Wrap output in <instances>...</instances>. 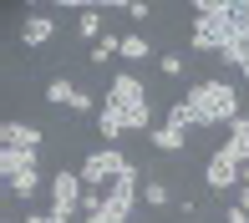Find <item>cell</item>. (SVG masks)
<instances>
[{
	"mask_svg": "<svg viewBox=\"0 0 249 223\" xmlns=\"http://www.w3.org/2000/svg\"><path fill=\"white\" fill-rule=\"evenodd\" d=\"M82 198H87V183H82V173H71V167L51 173V213H61V218H76V213H82Z\"/></svg>",
	"mask_w": 249,
	"mask_h": 223,
	"instance_id": "cell-5",
	"label": "cell"
},
{
	"mask_svg": "<svg viewBox=\"0 0 249 223\" xmlns=\"http://www.w3.org/2000/svg\"><path fill=\"white\" fill-rule=\"evenodd\" d=\"M138 198H142V167L132 162L127 173L117 177V183L102 193V203L97 208H87V223H132V213H138Z\"/></svg>",
	"mask_w": 249,
	"mask_h": 223,
	"instance_id": "cell-3",
	"label": "cell"
},
{
	"mask_svg": "<svg viewBox=\"0 0 249 223\" xmlns=\"http://www.w3.org/2000/svg\"><path fill=\"white\" fill-rule=\"evenodd\" d=\"M229 5H234V20H239V26L249 31V0H229Z\"/></svg>",
	"mask_w": 249,
	"mask_h": 223,
	"instance_id": "cell-20",
	"label": "cell"
},
{
	"mask_svg": "<svg viewBox=\"0 0 249 223\" xmlns=\"http://www.w3.org/2000/svg\"><path fill=\"white\" fill-rule=\"evenodd\" d=\"M142 203L148 208H168V183L163 177H142Z\"/></svg>",
	"mask_w": 249,
	"mask_h": 223,
	"instance_id": "cell-15",
	"label": "cell"
},
{
	"mask_svg": "<svg viewBox=\"0 0 249 223\" xmlns=\"http://www.w3.org/2000/svg\"><path fill=\"white\" fill-rule=\"evenodd\" d=\"M5 223H26V218H5Z\"/></svg>",
	"mask_w": 249,
	"mask_h": 223,
	"instance_id": "cell-25",
	"label": "cell"
},
{
	"mask_svg": "<svg viewBox=\"0 0 249 223\" xmlns=\"http://www.w3.org/2000/svg\"><path fill=\"white\" fill-rule=\"evenodd\" d=\"M71 96H76V86L66 81V76H51V81H46V102L51 107H71Z\"/></svg>",
	"mask_w": 249,
	"mask_h": 223,
	"instance_id": "cell-14",
	"label": "cell"
},
{
	"mask_svg": "<svg viewBox=\"0 0 249 223\" xmlns=\"http://www.w3.org/2000/svg\"><path fill=\"white\" fill-rule=\"evenodd\" d=\"M46 41H56V10H31L26 20H20V46H46Z\"/></svg>",
	"mask_w": 249,
	"mask_h": 223,
	"instance_id": "cell-7",
	"label": "cell"
},
{
	"mask_svg": "<svg viewBox=\"0 0 249 223\" xmlns=\"http://www.w3.org/2000/svg\"><path fill=\"white\" fill-rule=\"evenodd\" d=\"M224 223H249V213H244L239 203H229V208H224Z\"/></svg>",
	"mask_w": 249,
	"mask_h": 223,
	"instance_id": "cell-21",
	"label": "cell"
},
{
	"mask_svg": "<svg viewBox=\"0 0 249 223\" xmlns=\"http://www.w3.org/2000/svg\"><path fill=\"white\" fill-rule=\"evenodd\" d=\"M244 183H249V167H244Z\"/></svg>",
	"mask_w": 249,
	"mask_h": 223,
	"instance_id": "cell-26",
	"label": "cell"
},
{
	"mask_svg": "<svg viewBox=\"0 0 249 223\" xmlns=\"http://www.w3.org/2000/svg\"><path fill=\"white\" fill-rule=\"evenodd\" d=\"M0 147H36L41 152V132L31 122H5L0 127Z\"/></svg>",
	"mask_w": 249,
	"mask_h": 223,
	"instance_id": "cell-9",
	"label": "cell"
},
{
	"mask_svg": "<svg viewBox=\"0 0 249 223\" xmlns=\"http://www.w3.org/2000/svg\"><path fill=\"white\" fill-rule=\"evenodd\" d=\"M112 56H122V36H102L97 46H92V66H102V61H112Z\"/></svg>",
	"mask_w": 249,
	"mask_h": 223,
	"instance_id": "cell-16",
	"label": "cell"
},
{
	"mask_svg": "<svg viewBox=\"0 0 249 223\" xmlns=\"http://www.w3.org/2000/svg\"><path fill=\"white\" fill-rule=\"evenodd\" d=\"M239 183H244V167L229 162L224 152H213V158L203 162V188H213V193H229V188H239Z\"/></svg>",
	"mask_w": 249,
	"mask_h": 223,
	"instance_id": "cell-6",
	"label": "cell"
},
{
	"mask_svg": "<svg viewBox=\"0 0 249 223\" xmlns=\"http://www.w3.org/2000/svg\"><path fill=\"white\" fill-rule=\"evenodd\" d=\"M26 223H71V218H61V213H31Z\"/></svg>",
	"mask_w": 249,
	"mask_h": 223,
	"instance_id": "cell-22",
	"label": "cell"
},
{
	"mask_svg": "<svg viewBox=\"0 0 249 223\" xmlns=\"http://www.w3.org/2000/svg\"><path fill=\"white\" fill-rule=\"evenodd\" d=\"M107 107L127 122V132H148L153 127V107H148V86L138 71H117L107 81Z\"/></svg>",
	"mask_w": 249,
	"mask_h": 223,
	"instance_id": "cell-2",
	"label": "cell"
},
{
	"mask_svg": "<svg viewBox=\"0 0 249 223\" xmlns=\"http://www.w3.org/2000/svg\"><path fill=\"white\" fill-rule=\"evenodd\" d=\"M158 71H163L168 81H178V76H183V56H158Z\"/></svg>",
	"mask_w": 249,
	"mask_h": 223,
	"instance_id": "cell-17",
	"label": "cell"
},
{
	"mask_svg": "<svg viewBox=\"0 0 249 223\" xmlns=\"http://www.w3.org/2000/svg\"><path fill=\"white\" fill-rule=\"evenodd\" d=\"M224 158H229V162H239V167H249V117H239V122H234V127H229V137H224Z\"/></svg>",
	"mask_w": 249,
	"mask_h": 223,
	"instance_id": "cell-8",
	"label": "cell"
},
{
	"mask_svg": "<svg viewBox=\"0 0 249 223\" xmlns=\"http://www.w3.org/2000/svg\"><path fill=\"white\" fill-rule=\"evenodd\" d=\"M148 56H153V41L142 36V31H127V36H122V61H127V71L138 61H148Z\"/></svg>",
	"mask_w": 249,
	"mask_h": 223,
	"instance_id": "cell-11",
	"label": "cell"
},
{
	"mask_svg": "<svg viewBox=\"0 0 249 223\" xmlns=\"http://www.w3.org/2000/svg\"><path fill=\"white\" fill-rule=\"evenodd\" d=\"M239 71H244V76H249V56H244V66H239Z\"/></svg>",
	"mask_w": 249,
	"mask_h": 223,
	"instance_id": "cell-24",
	"label": "cell"
},
{
	"mask_svg": "<svg viewBox=\"0 0 249 223\" xmlns=\"http://www.w3.org/2000/svg\"><path fill=\"white\" fill-rule=\"evenodd\" d=\"M76 36L82 41H102L107 31H102V10L97 5H82V16H76Z\"/></svg>",
	"mask_w": 249,
	"mask_h": 223,
	"instance_id": "cell-13",
	"label": "cell"
},
{
	"mask_svg": "<svg viewBox=\"0 0 249 223\" xmlns=\"http://www.w3.org/2000/svg\"><path fill=\"white\" fill-rule=\"evenodd\" d=\"M127 167H132V162L122 158L117 147H97V152H87V158H82V167H76V173H82V183L92 188V193H102V188H112L122 173H127Z\"/></svg>",
	"mask_w": 249,
	"mask_h": 223,
	"instance_id": "cell-4",
	"label": "cell"
},
{
	"mask_svg": "<svg viewBox=\"0 0 249 223\" xmlns=\"http://www.w3.org/2000/svg\"><path fill=\"white\" fill-rule=\"evenodd\" d=\"M71 112H76V117H92V112H102V107L92 102V92H76L71 96Z\"/></svg>",
	"mask_w": 249,
	"mask_h": 223,
	"instance_id": "cell-18",
	"label": "cell"
},
{
	"mask_svg": "<svg viewBox=\"0 0 249 223\" xmlns=\"http://www.w3.org/2000/svg\"><path fill=\"white\" fill-rule=\"evenodd\" d=\"M97 132H102V142H107V147H117V137H127V122H122L117 112L102 102V112H97Z\"/></svg>",
	"mask_w": 249,
	"mask_h": 223,
	"instance_id": "cell-10",
	"label": "cell"
},
{
	"mask_svg": "<svg viewBox=\"0 0 249 223\" xmlns=\"http://www.w3.org/2000/svg\"><path fill=\"white\" fill-rule=\"evenodd\" d=\"M183 142H188V132L178 127V122H163V127H153V147H158V152H183Z\"/></svg>",
	"mask_w": 249,
	"mask_h": 223,
	"instance_id": "cell-12",
	"label": "cell"
},
{
	"mask_svg": "<svg viewBox=\"0 0 249 223\" xmlns=\"http://www.w3.org/2000/svg\"><path fill=\"white\" fill-rule=\"evenodd\" d=\"M234 203H239L244 213H249V183H239V198H234Z\"/></svg>",
	"mask_w": 249,
	"mask_h": 223,
	"instance_id": "cell-23",
	"label": "cell"
},
{
	"mask_svg": "<svg viewBox=\"0 0 249 223\" xmlns=\"http://www.w3.org/2000/svg\"><path fill=\"white\" fill-rule=\"evenodd\" d=\"M122 10H127L132 20H148V16H153V5H142V0H132V5H122Z\"/></svg>",
	"mask_w": 249,
	"mask_h": 223,
	"instance_id": "cell-19",
	"label": "cell"
},
{
	"mask_svg": "<svg viewBox=\"0 0 249 223\" xmlns=\"http://www.w3.org/2000/svg\"><path fill=\"white\" fill-rule=\"evenodd\" d=\"M163 122H178V127H234L239 122V92L229 81H194L173 107H168Z\"/></svg>",
	"mask_w": 249,
	"mask_h": 223,
	"instance_id": "cell-1",
	"label": "cell"
}]
</instances>
